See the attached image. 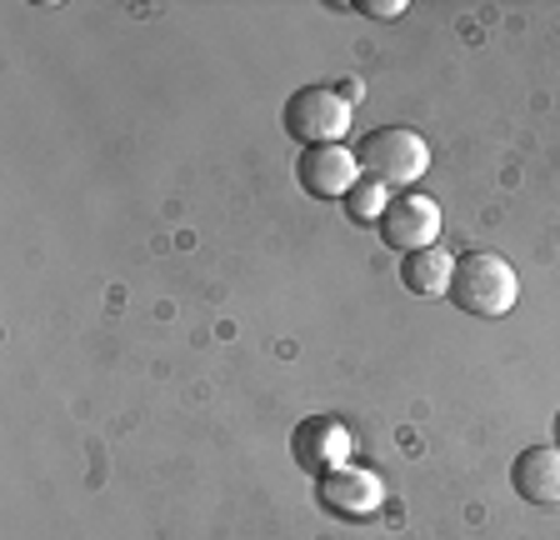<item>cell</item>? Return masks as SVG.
I'll list each match as a JSON object with an SVG mask.
<instances>
[{
    "mask_svg": "<svg viewBox=\"0 0 560 540\" xmlns=\"http://www.w3.org/2000/svg\"><path fill=\"white\" fill-rule=\"evenodd\" d=\"M455 310L466 316H480V320H495L521 301V275L505 256L495 250H466L455 256V281H451V295H445Z\"/></svg>",
    "mask_w": 560,
    "mask_h": 540,
    "instance_id": "obj_1",
    "label": "cell"
},
{
    "mask_svg": "<svg viewBox=\"0 0 560 540\" xmlns=\"http://www.w3.org/2000/svg\"><path fill=\"white\" fill-rule=\"evenodd\" d=\"M355 161H361L365 180H375V186H385L390 196H400V190H416V180L431 171V145L410 126H381L355 145Z\"/></svg>",
    "mask_w": 560,
    "mask_h": 540,
    "instance_id": "obj_2",
    "label": "cell"
},
{
    "mask_svg": "<svg viewBox=\"0 0 560 540\" xmlns=\"http://www.w3.org/2000/svg\"><path fill=\"white\" fill-rule=\"evenodd\" d=\"M350 116H355V106H350L336 85H301V91L285 101V110H280V126H285L291 141H301V151H311V145L346 141Z\"/></svg>",
    "mask_w": 560,
    "mask_h": 540,
    "instance_id": "obj_3",
    "label": "cell"
},
{
    "mask_svg": "<svg viewBox=\"0 0 560 540\" xmlns=\"http://www.w3.org/2000/svg\"><path fill=\"white\" fill-rule=\"evenodd\" d=\"M441 206H435L425 190H400V196H390V206H385L381 215V240L385 250H396V256H416V250L425 246H441Z\"/></svg>",
    "mask_w": 560,
    "mask_h": 540,
    "instance_id": "obj_4",
    "label": "cell"
},
{
    "mask_svg": "<svg viewBox=\"0 0 560 540\" xmlns=\"http://www.w3.org/2000/svg\"><path fill=\"white\" fill-rule=\"evenodd\" d=\"M291 456H295V466H301L311 481H326L330 470L350 466L355 441H350V431L336 421V415H305V421L295 425V435H291Z\"/></svg>",
    "mask_w": 560,
    "mask_h": 540,
    "instance_id": "obj_5",
    "label": "cell"
},
{
    "mask_svg": "<svg viewBox=\"0 0 560 540\" xmlns=\"http://www.w3.org/2000/svg\"><path fill=\"white\" fill-rule=\"evenodd\" d=\"M295 180L311 200H346L361 180V161L350 145H311L295 161Z\"/></svg>",
    "mask_w": 560,
    "mask_h": 540,
    "instance_id": "obj_6",
    "label": "cell"
},
{
    "mask_svg": "<svg viewBox=\"0 0 560 540\" xmlns=\"http://www.w3.org/2000/svg\"><path fill=\"white\" fill-rule=\"evenodd\" d=\"M315 495H320V505H326L330 516L365 520V516H381L385 481L365 466H340V470H330L326 481H315Z\"/></svg>",
    "mask_w": 560,
    "mask_h": 540,
    "instance_id": "obj_7",
    "label": "cell"
},
{
    "mask_svg": "<svg viewBox=\"0 0 560 540\" xmlns=\"http://www.w3.org/2000/svg\"><path fill=\"white\" fill-rule=\"evenodd\" d=\"M511 485L530 505H560V450L530 446L511 460Z\"/></svg>",
    "mask_w": 560,
    "mask_h": 540,
    "instance_id": "obj_8",
    "label": "cell"
},
{
    "mask_svg": "<svg viewBox=\"0 0 560 540\" xmlns=\"http://www.w3.org/2000/svg\"><path fill=\"white\" fill-rule=\"evenodd\" d=\"M400 281H406V291L425 295V301H441V295H451L455 256H451L445 246H425V250H416V256L400 260Z\"/></svg>",
    "mask_w": 560,
    "mask_h": 540,
    "instance_id": "obj_9",
    "label": "cell"
},
{
    "mask_svg": "<svg viewBox=\"0 0 560 540\" xmlns=\"http://www.w3.org/2000/svg\"><path fill=\"white\" fill-rule=\"evenodd\" d=\"M385 206H390V190L385 186H375V180H355V190L346 196V215L355 225H381V215H385Z\"/></svg>",
    "mask_w": 560,
    "mask_h": 540,
    "instance_id": "obj_10",
    "label": "cell"
},
{
    "mask_svg": "<svg viewBox=\"0 0 560 540\" xmlns=\"http://www.w3.org/2000/svg\"><path fill=\"white\" fill-rule=\"evenodd\" d=\"M361 11L375 21H396V15H406V0H361Z\"/></svg>",
    "mask_w": 560,
    "mask_h": 540,
    "instance_id": "obj_11",
    "label": "cell"
},
{
    "mask_svg": "<svg viewBox=\"0 0 560 540\" xmlns=\"http://www.w3.org/2000/svg\"><path fill=\"white\" fill-rule=\"evenodd\" d=\"M550 425H556V450H560V411H556V421H550Z\"/></svg>",
    "mask_w": 560,
    "mask_h": 540,
    "instance_id": "obj_12",
    "label": "cell"
}]
</instances>
